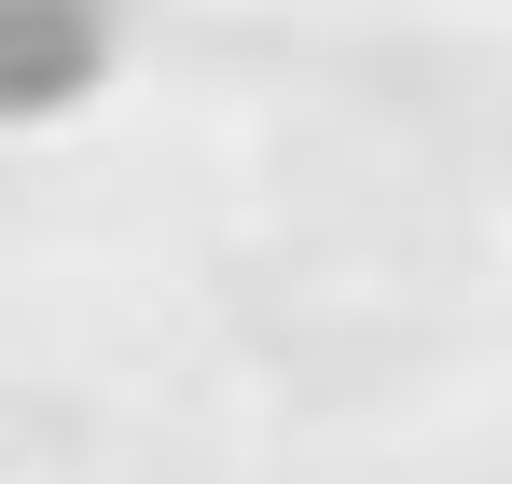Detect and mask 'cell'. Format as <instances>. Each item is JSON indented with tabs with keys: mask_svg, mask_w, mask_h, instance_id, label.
Segmentation results:
<instances>
[{
	"mask_svg": "<svg viewBox=\"0 0 512 484\" xmlns=\"http://www.w3.org/2000/svg\"><path fill=\"white\" fill-rule=\"evenodd\" d=\"M111 70V14L97 0H0V125H42Z\"/></svg>",
	"mask_w": 512,
	"mask_h": 484,
	"instance_id": "1",
	"label": "cell"
}]
</instances>
